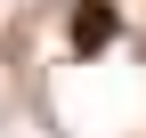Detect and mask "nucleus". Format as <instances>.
<instances>
[{
  "label": "nucleus",
  "instance_id": "f257e3e1",
  "mask_svg": "<svg viewBox=\"0 0 146 138\" xmlns=\"http://www.w3.org/2000/svg\"><path fill=\"white\" fill-rule=\"evenodd\" d=\"M114 41V0H81L73 8V57H98Z\"/></svg>",
  "mask_w": 146,
  "mask_h": 138
}]
</instances>
